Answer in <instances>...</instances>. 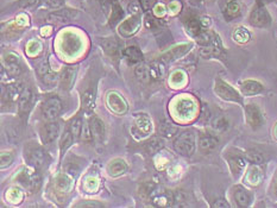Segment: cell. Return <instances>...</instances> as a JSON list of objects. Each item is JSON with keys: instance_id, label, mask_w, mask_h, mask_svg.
I'll return each instance as SVG.
<instances>
[{"instance_id": "obj_14", "label": "cell", "mask_w": 277, "mask_h": 208, "mask_svg": "<svg viewBox=\"0 0 277 208\" xmlns=\"http://www.w3.org/2000/svg\"><path fill=\"white\" fill-rule=\"evenodd\" d=\"M41 140L44 144L51 143V142L56 140L58 134V124L54 123V121H49V123L43 125L41 129Z\"/></svg>"}, {"instance_id": "obj_32", "label": "cell", "mask_w": 277, "mask_h": 208, "mask_svg": "<svg viewBox=\"0 0 277 208\" xmlns=\"http://www.w3.org/2000/svg\"><path fill=\"white\" fill-rule=\"evenodd\" d=\"M232 37H233V40L237 42V43L245 44L251 40V33L249 32V30L245 29L244 26H239L237 27V29H234L233 33H232Z\"/></svg>"}, {"instance_id": "obj_6", "label": "cell", "mask_w": 277, "mask_h": 208, "mask_svg": "<svg viewBox=\"0 0 277 208\" xmlns=\"http://www.w3.org/2000/svg\"><path fill=\"white\" fill-rule=\"evenodd\" d=\"M175 110L179 117L182 118V119H192L193 117H195L197 110L196 102L192 98L180 99L178 103H176Z\"/></svg>"}, {"instance_id": "obj_48", "label": "cell", "mask_w": 277, "mask_h": 208, "mask_svg": "<svg viewBox=\"0 0 277 208\" xmlns=\"http://www.w3.org/2000/svg\"><path fill=\"white\" fill-rule=\"evenodd\" d=\"M145 25H147L148 29H157L158 20L155 19L154 16L147 15L145 16Z\"/></svg>"}, {"instance_id": "obj_36", "label": "cell", "mask_w": 277, "mask_h": 208, "mask_svg": "<svg viewBox=\"0 0 277 208\" xmlns=\"http://www.w3.org/2000/svg\"><path fill=\"white\" fill-rule=\"evenodd\" d=\"M228 125H230V123H228L227 118L223 116L214 118V120L212 121L213 129L218 131V132H224V131H226L228 129Z\"/></svg>"}, {"instance_id": "obj_47", "label": "cell", "mask_w": 277, "mask_h": 208, "mask_svg": "<svg viewBox=\"0 0 277 208\" xmlns=\"http://www.w3.org/2000/svg\"><path fill=\"white\" fill-rule=\"evenodd\" d=\"M127 10H129V12L131 13V15L136 16V15H140L141 10H143V9H142L140 2H131L129 6H127Z\"/></svg>"}, {"instance_id": "obj_31", "label": "cell", "mask_w": 277, "mask_h": 208, "mask_svg": "<svg viewBox=\"0 0 277 208\" xmlns=\"http://www.w3.org/2000/svg\"><path fill=\"white\" fill-rule=\"evenodd\" d=\"M245 180H247V182L250 186H254V187L258 186L263 180V172H262L261 169H259L258 166L255 164L254 166H251V168L249 169Z\"/></svg>"}, {"instance_id": "obj_46", "label": "cell", "mask_w": 277, "mask_h": 208, "mask_svg": "<svg viewBox=\"0 0 277 208\" xmlns=\"http://www.w3.org/2000/svg\"><path fill=\"white\" fill-rule=\"evenodd\" d=\"M13 162V154L12 152H3L2 154V168L4 169L9 166Z\"/></svg>"}, {"instance_id": "obj_58", "label": "cell", "mask_w": 277, "mask_h": 208, "mask_svg": "<svg viewBox=\"0 0 277 208\" xmlns=\"http://www.w3.org/2000/svg\"><path fill=\"white\" fill-rule=\"evenodd\" d=\"M272 136H273V138H275V140H277V123L275 124V126H273V129H272Z\"/></svg>"}, {"instance_id": "obj_27", "label": "cell", "mask_w": 277, "mask_h": 208, "mask_svg": "<svg viewBox=\"0 0 277 208\" xmlns=\"http://www.w3.org/2000/svg\"><path fill=\"white\" fill-rule=\"evenodd\" d=\"M240 5L237 0H230V2L226 4V8H225L224 11V16L225 18L227 19V22H231L235 18L240 16Z\"/></svg>"}, {"instance_id": "obj_25", "label": "cell", "mask_w": 277, "mask_h": 208, "mask_svg": "<svg viewBox=\"0 0 277 208\" xmlns=\"http://www.w3.org/2000/svg\"><path fill=\"white\" fill-rule=\"evenodd\" d=\"M101 46L103 48V51L112 58H118L122 55V49H120L119 43L116 41V38H107V40L102 41Z\"/></svg>"}, {"instance_id": "obj_5", "label": "cell", "mask_w": 277, "mask_h": 208, "mask_svg": "<svg viewBox=\"0 0 277 208\" xmlns=\"http://www.w3.org/2000/svg\"><path fill=\"white\" fill-rule=\"evenodd\" d=\"M62 111V101L57 96H51L42 103V114L44 119L48 121H54L60 116Z\"/></svg>"}, {"instance_id": "obj_40", "label": "cell", "mask_w": 277, "mask_h": 208, "mask_svg": "<svg viewBox=\"0 0 277 208\" xmlns=\"http://www.w3.org/2000/svg\"><path fill=\"white\" fill-rule=\"evenodd\" d=\"M161 132L162 134H164L165 137L171 138L174 137V134H176V132H178V127H176L171 121L164 120L161 125Z\"/></svg>"}, {"instance_id": "obj_13", "label": "cell", "mask_w": 277, "mask_h": 208, "mask_svg": "<svg viewBox=\"0 0 277 208\" xmlns=\"http://www.w3.org/2000/svg\"><path fill=\"white\" fill-rule=\"evenodd\" d=\"M26 158L30 164H32L36 168H41L46 164L47 155L41 148H31L27 150Z\"/></svg>"}, {"instance_id": "obj_55", "label": "cell", "mask_w": 277, "mask_h": 208, "mask_svg": "<svg viewBox=\"0 0 277 208\" xmlns=\"http://www.w3.org/2000/svg\"><path fill=\"white\" fill-rule=\"evenodd\" d=\"M213 207H230V204H228L225 200L220 199V200H217V202L213 204Z\"/></svg>"}, {"instance_id": "obj_4", "label": "cell", "mask_w": 277, "mask_h": 208, "mask_svg": "<svg viewBox=\"0 0 277 208\" xmlns=\"http://www.w3.org/2000/svg\"><path fill=\"white\" fill-rule=\"evenodd\" d=\"M214 92L216 94L226 101L232 102H241V96L235 89L232 87L231 85H228L227 82H225L224 80L217 79L216 83H214Z\"/></svg>"}, {"instance_id": "obj_22", "label": "cell", "mask_w": 277, "mask_h": 208, "mask_svg": "<svg viewBox=\"0 0 277 208\" xmlns=\"http://www.w3.org/2000/svg\"><path fill=\"white\" fill-rule=\"evenodd\" d=\"M129 169V166L125 163V161L122 158H116L111 161L107 165V172L112 176V178H118V176L124 175Z\"/></svg>"}, {"instance_id": "obj_24", "label": "cell", "mask_w": 277, "mask_h": 208, "mask_svg": "<svg viewBox=\"0 0 277 208\" xmlns=\"http://www.w3.org/2000/svg\"><path fill=\"white\" fill-rule=\"evenodd\" d=\"M240 91L244 95H257L264 91V87L261 82L255 80H245L244 82H241Z\"/></svg>"}, {"instance_id": "obj_7", "label": "cell", "mask_w": 277, "mask_h": 208, "mask_svg": "<svg viewBox=\"0 0 277 208\" xmlns=\"http://www.w3.org/2000/svg\"><path fill=\"white\" fill-rule=\"evenodd\" d=\"M245 118H247V123L254 130H257L263 125V116L261 110L257 105L250 103V105L245 106Z\"/></svg>"}, {"instance_id": "obj_3", "label": "cell", "mask_w": 277, "mask_h": 208, "mask_svg": "<svg viewBox=\"0 0 277 208\" xmlns=\"http://www.w3.org/2000/svg\"><path fill=\"white\" fill-rule=\"evenodd\" d=\"M249 22L252 26L264 29V27H269L271 24V16H270L268 10L264 8V5L257 3L252 9L250 17H249Z\"/></svg>"}, {"instance_id": "obj_29", "label": "cell", "mask_w": 277, "mask_h": 208, "mask_svg": "<svg viewBox=\"0 0 277 208\" xmlns=\"http://www.w3.org/2000/svg\"><path fill=\"white\" fill-rule=\"evenodd\" d=\"M149 71H150L151 80H162L165 76V67L161 61H152L149 63Z\"/></svg>"}, {"instance_id": "obj_1", "label": "cell", "mask_w": 277, "mask_h": 208, "mask_svg": "<svg viewBox=\"0 0 277 208\" xmlns=\"http://www.w3.org/2000/svg\"><path fill=\"white\" fill-rule=\"evenodd\" d=\"M196 140L195 133L192 130H186L178 134V137L174 141V149L176 152H179L182 156H192L195 152Z\"/></svg>"}, {"instance_id": "obj_11", "label": "cell", "mask_w": 277, "mask_h": 208, "mask_svg": "<svg viewBox=\"0 0 277 208\" xmlns=\"http://www.w3.org/2000/svg\"><path fill=\"white\" fill-rule=\"evenodd\" d=\"M226 159L230 166L232 174L234 176L240 175V172L244 170L245 164H247V159L239 154H235V152H230L226 155Z\"/></svg>"}, {"instance_id": "obj_16", "label": "cell", "mask_w": 277, "mask_h": 208, "mask_svg": "<svg viewBox=\"0 0 277 208\" xmlns=\"http://www.w3.org/2000/svg\"><path fill=\"white\" fill-rule=\"evenodd\" d=\"M76 16L75 10H61V11L51 12L47 16L46 20L48 23H65L69 22Z\"/></svg>"}, {"instance_id": "obj_44", "label": "cell", "mask_w": 277, "mask_h": 208, "mask_svg": "<svg viewBox=\"0 0 277 208\" xmlns=\"http://www.w3.org/2000/svg\"><path fill=\"white\" fill-rule=\"evenodd\" d=\"M9 197L10 202L13 203H18L23 200V194L18 188H11L9 190V193L6 194V199Z\"/></svg>"}, {"instance_id": "obj_54", "label": "cell", "mask_w": 277, "mask_h": 208, "mask_svg": "<svg viewBox=\"0 0 277 208\" xmlns=\"http://www.w3.org/2000/svg\"><path fill=\"white\" fill-rule=\"evenodd\" d=\"M47 3L50 8L60 9V8H62V6H63L64 0H47Z\"/></svg>"}, {"instance_id": "obj_50", "label": "cell", "mask_w": 277, "mask_h": 208, "mask_svg": "<svg viewBox=\"0 0 277 208\" xmlns=\"http://www.w3.org/2000/svg\"><path fill=\"white\" fill-rule=\"evenodd\" d=\"M38 3H40V0H20L19 6L23 9L33 8V6H36Z\"/></svg>"}, {"instance_id": "obj_34", "label": "cell", "mask_w": 277, "mask_h": 208, "mask_svg": "<svg viewBox=\"0 0 277 208\" xmlns=\"http://www.w3.org/2000/svg\"><path fill=\"white\" fill-rule=\"evenodd\" d=\"M123 16H124V12H123L122 6H120L119 3L113 2L112 13H111V17H110V25H114V24L119 22V20H122Z\"/></svg>"}, {"instance_id": "obj_28", "label": "cell", "mask_w": 277, "mask_h": 208, "mask_svg": "<svg viewBox=\"0 0 277 208\" xmlns=\"http://www.w3.org/2000/svg\"><path fill=\"white\" fill-rule=\"evenodd\" d=\"M138 132H140L142 136H147L151 132L152 130V124L150 118L145 116V114H142L136 119V126H134Z\"/></svg>"}, {"instance_id": "obj_53", "label": "cell", "mask_w": 277, "mask_h": 208, "mask_svg": "<svg viewBox=\"0 0 277 208\" xmlns=\"http://www.w3.org/2000/svg\"><path fill=\"white\" fill-rule=\"evenodd\" d=\"M168 9L172 15H176V13L180 12V10H181V4H180L179 2H171L170 4H169Z\"/></svg>"}, {"instance_id": "obj_56", "label": "cell", "mask_w": 277, "mask_h": 208, "mask_svg": "<svg viewBox=\"0 0 277 208\" xmlns=\"http://www.w3.org/2000/svg\"><path fill=\"white\" fill-rule=\"evenodd\" d=\"M79 207H101L102 204L101 203H96V202H84V203H80V204H78Z\"/></svg>"}, {"instance_id": "obj_10", "label": "cell", "mask_w": 277, "mask_h": 208, "mask_svg": "<svg viewBox=\"0 0 277 208\" xmlns=\"http://www.w3.org/2000/svg\"><path fill=\"white\" fill-rule=\"evenodd\" d=\"M141 16H131L129 19L124 20V22L119 25V33L123 37H131L137 32L138 29L141 27Z\"/></svg>"}, {"instance_id": "obj_8", "label": "cell", "mask_w": 277, "mask_h": 208, "mask_svg": "<svg viewBox=\"0 0 277 208\" xmlns=\"http://www.w3.org/2000/svg\"><path fill=\"white\" fill-rule=\"evenodd\" d=\"M106 102L109 109L116 114H124L127 111V102L123 98V95H120L117 92L109 93Z\"/></svg>"}, {"instance_id": "obj_20", "label": "cell", "mask_w": 277, "mask_h": 208, "mask_svg": "<svg viewBox=\"0 0 277 208\" xmlns=\"http://www.w3.org/2000/svg\"><path fill=\"white\" fill-rule=\"evenodd\" d=\"M5 69L11 76H18L22 73V67H20L19 57L16 54H8L4 58Z\"/></svg>"}, {"instance_id": "obj_19", "label": "cell", "mask_w": 277, "mask_h": 208, "mask_svg": "<svg viewBox=\"0 0 277 208\" xmlns=\"http://www.w3.org/2000/svg\"><path fill=\"white\" fill-rule=\"evenodd\" d=\"M80 41H79V38L74 36L73 33L65 34L63 37V41H62V50H63V53L73 55L75 54L76 51H79L80 49Z\"/></svg>"}, {"instance_id": "obj_17", "label": "cell", "mask_w": 277, "mask_h": 208, "mask_svg": "<svg viewBox=\"0 0 277 208\" xmlns=\"http://www.w3.org/2000/svg\"><path fill=\"white\" fill-rule=\"evenodd\" d=\"M76 73H78V68L76 67H67L64 68V71L62 72L60 76V86L64 91H69L72 88V86L74 85Z\"/></svg>"}, {"instance_id": "obj_35", "label": "cell", "mask_w": 277, "mask_h": 208, "mask_svg": "<svg viewBox=\"0 0 277 208\" xmlns=\"http://www.w3.org/2000/svg\"><path fill=\"white\" fill-rule=\"evenodd\" d=\"M163 140L160 137H154L151 138L150 141L148 142L147 145H145V148H147V151L149 154H156V152H158L161 150L162 148H163Z\"/></svg>"}, {"instance_id": "obj_51", "label": "cell", "mask_w": 277, "mask_h": 208, "mask_svg": "<svg viewBox=\"0 0 277 208\" xmlns=\"http://www.w3.org/2000/svg\"><path fill=\"white\" fill-rule=\"evenodd\" d=\"M143 11H149L156 4V0H140Z\"/></svg>"}, {"instance_id": "obj_42", "label": "cell", "mask_w": 277, "mask_h": 208, "mask_svg": "<svg viewBox=\"0 0 277 208\" xmlns=\"http://www.w3.org/2000/svg\"><path fill=\"white\" fill-rule=\"evenodd\" d=\"M187 81V78H186V74L181 71L179 72H175L174 74L171 75V79H170V82L171 85L174 86V87H181V86H183Z\"/></svg>"}, {"instance_id": "obj_23", "label": "cell", "mask_w": 277, "mask_h": 208, "mask_svg": "<svg viewBox=\"0 0 277 208\" xmlns=\"http://www.w3.org/2000/svg\"><path fill=\"white\" fill-rule=\"evenodd\" d=\"M89 127H91L93 138L95 141L101 142L105 137V124H103V121L100 118L93 116L89 119Z\"/></svg>"}, {"instance_id": "obj_21", "label": "cell", "mask_w": 277, "mask_h": 208, "mask_svg": "<svg viewBox=\"0 0 277 208\" xmlns=\"http://www.w3.org/2000/svg\"><path fill=\"white\" fill-rule=\"evenodd\" d=\"M18 103L22 113H27L31 110L33 103V93L29 87H23V91L18 99Z\"/></svg>"}, {"instance_id": "obj_2", "label": "cell", "mask_w": 277, "mask_h": 208, "mask_svg": "<svg viewBox=\"0 0 277 208\" xmlns=\"http://www.w3.org/2000/svg\"><path fill=\"white\" fill-rule=\"evenodd\" d=\"M148 194L151 202L157 207H170L175 203L174 193L164 187H151Z\"/></svg>"}, {"instance_id": "obj_15", "label": "cell", "mask_w": 277, "mask_h": 208, "mask_svg": "<svg viewBox=\"0 0 277 208\" xmlns=\"http://www.w3.org/2000/svg\"><path fill=\"white\" fill-rule=\"evenodd\" d=\"M190 48H192L190 44H187V43L179 44V46H176L174 48H171V49H169L168 51H165V53L162 55V58L167 62L178 60V58L185 56V55L189 51Z\"/></svg>"}, {"instance_id": "obj_30", "label": "cell", "mask_w": 277, "mask_h": 208, "mask_svg": "<svg viewBox=\"0 0 277 208\" xmlns=\"http://www.w3.org/2000/svg\"><path fill=\"white\" fill-rule=\"evenodd\" d=\"M123 55L127 58V61L131 62V63H138V62L143 61V53H142L141 49L136 46L127 47L125 50L123 51Z\"/></svg>"}, {"instance_id": "obj_49", "label": "cell", "mask_w": 277, "mask_h": 208, "mask_svg": "<svg viewBox=\"0 0 277 208\" xmlns=\"http://www.w3.org/2000/svg\"><path fill=\"white\" fill-rule=\"evenodd\" d=\"M81 138L86 142H89L93 138L92 136V131L91 127H89V124H84V126H82V132H81Z\"/></svg>"}, {"instance_id": "obj_9", "label": "cell", "mask_w": 277, "mask_h": 208, "mask_svg": "<svg viewBox=\"0 0 277 208\" xmlns=\"http://www.w3.org/2000/svg\"><path fill=\"white\" fill-rule=\"evenodd\" d=\"M18 179H19V181L22 182L23 185L30 190V192L34 193L40 189L41 178L37 172L27 170V169H24L23 172L19 175Z\"/></svg>"}, {"instance_id": "obj_18", "label": "cell", "mask_w": 277, "mask_h": 208, "mask_svg": "<svg viewBox=\"0 0 277 208\" xmlns=\"http://www.w3.org/2000/svg\"><path fill=\"white\" fill-rule=\"evenodd\" d=\"M232 196L235 201V203L239 207H248L251 203V195L244 187L235 186L232 192Z\"/></svg>"}, {"instance_id": "obj_41", "label": "cell", "mask_w": 277, "mask_h": 208, "mask_svg": "<svg viewBox=\"0 0 277 208\" xmlns=\"http://www.w3.org/2000/svg\"><path fill=\"white\" fill-rule=\"evenodd\" d=\"M56 188L61 193H67L72 188V181L65 175L58 176V179L56 180Z\"/></svg>"}, {"instance_id": "obj_12", "label": "cell", "mask_w": 277, "mask_h": 208, "mask_svg": "<svg viewBox=\"0 0 277 208\" xmlns=\"http://www.w3.org/2000/svg\"><path fill=\"white\" fill-rule=\"evenodd\" d=\"M185 26H186L187 32H188L190 36H193L195 38L197 36H200V34H201L203 31L206 30V29H203V26L201 24V19L197 18V17L194 16V15H190L185 19Z\"/></svg>"}, {"instance_id": "obj_38", "label": "cell", "mask_w": 277, "mask_h": 208, "mask_svg": "<svg viewBox=\"0 0 277 208\" xmlns=\"http://www.w3.org/2000/svg\"><path fill=\"white\" fill-rule=\"evenodd\" d=\"M247 159L249 162H251L252 164H262L263 162H264V156L262 155V152H259L257 150H254V149H251V150H248L247 154Z\"/></svg>"}, {"instance_id": "obj_37", "label": "cell", "mask_w": 277, "mask_h": 208, "mask_svg": "<svg viewBox=\"0 0 277 208\" xmlns=\"http://www.w3.org/2000/svg\"><path fill=\"white\" fill-rule=\"evenodd\" d=\"M74 140L75 138H74V136H73V133L71 132V130L64 131V133L62 134V138H61V142H60V149H61L62 154H64V151L67 150L68 148L72 147L73 141Z\"/></svg>"}, {"instance_id": "obj_45", "label": "cell", "mask_w": 277, "mask_h": 208, "mask_svg": "<svg viewBox=\"0 0 277 208\" xmlns=\"http://www.w3.org/2000/svg\"><path fill=\"white\" fill-rule=\"evenodd\" d=\"M99 187V181L98 179L93 178V176H91V178H87L86 179V182H85V189L87 190L88 193H95L96 189H98Z\"/></svg>"}, {"instance_id": "obj_61", "label": "cell", "mask_w": 277, "mask_h": 208, "mask_svg": "<svg viewBox=\"0 0 277 208\" xmlns=\"http://www.w3.org/2000/svg\"><path fill=\"white\" fill-rule=\"evenodd\" d=\"M276 3H277V2H276Z\"/></svg>"}, {"instance_id": "obj_39", "label": "cell", "mask_w": 277, "mask_h": 208, "mask_svg": "<svg viewBox=\"0 0 277 208\" xmlns=\"http://www.w3.org/2000/svg\"><path fill=\"white\" fill-rule=\"evenodd\" d=\"M82 126H84V123H82L81 118H75V119L72 120L71 126H69V130L73 133L75 140L81 137V132H82Z\"/></svg>"}, {"instance_id": "obj_59", "label": "cell", "mask_w": 277, "mask_h": 208, "mask_svg": "<svg viewBox=\"0 0 277 208\" xmlns=\"http://www.w3.org/2000/svg\"><path fill=\"white\" fill-rule=\"evenodd\" d=\"M195 2H201V0H195Z\"/></svg>"}, {"instance_id": "obj_52", "label": "cell", "mask_w": 277, "mask_h": 208, "mask_svg": "<svg viewBox=\"0 0 277 208\" xmlns=\"http://www.w3.org/2000/svg\"><path fill=\"white\" fill-rule=\"evenodd\" d=\"M154 15L157 17V18H162V17H164V15H165L164 6L161 5V4L156 5L155 9H154Z\"/></svg>"}, {"instance_id": "obj_33", "label": "cell", "mask_w": 277, "mask_h": 208, "mask_svg": "<svg viewBox=\"0 0 277 208\" xmlns=\"http://www.w3.org/2000/svg\"><path fill=\"white\" fill-rule=\"evenodd\" d=\"M134 73H136V76L141 82L149 83L150 81H152L150 71H149V64H140L136 68Z\"/></svg>"}, {"instance_id": "obj_26", "label": "cell", "mask_w": 277, "mask_h": 208, "mask_svg": "<svg viewBox=\"0 0 277 208\" xmlns=\"http://www.w3.org/2000/svg\"><path fill=\"white\" fill-rule=\"evenodd\" d=\"M218 145V138L216 136H213V134L210 133H205L202 134V136H200L199 140V147L200 150L202 152H211L213 150V149H216V147Z\"/></svg>"}, {"instance_id": "obj_60", "label": "cell", "mask_w": 277, "mask_h": 208, "mask_svg": "<svg viewBox=\"0 0 277 208\" xmlns=\"http://www.w3.org/2000/svg\"><path fill=\"white\" fill-rule=\"evenodd\" d=\"M211 2H214V0H211Z\"/></svg>"}, {"instance_id": "obj_43", "label": "cell", "mask_w": 277, "mask_h": 208, "mask_svg": "<svg viewBox=\"0 0 277 208\" xmlns=\"http://www.w3.org/2000/svg\"><path fill=\"white\" fill-rule=\"evenodd\" d=\"M41 50H42V46H41L40 42H37V41L30 42L26 47V53L31 57L37 56V55L41 53Z\"/></svg>"}, {"instance_id": "obj_57", "label": "cell", "mask_w": 277, "mask_h": 208, "mask_svg": "<svg viewBox=\"0 0 277 208\" xmlns=\"http://www.w3.org/2000/svg\"><path fill=\"white\" fill-rule=\"evenodd\" d=\"M272 190H273V194L277 196V172L275 174V178H273L272 180Z\"/></svg>"}]
</instances>
